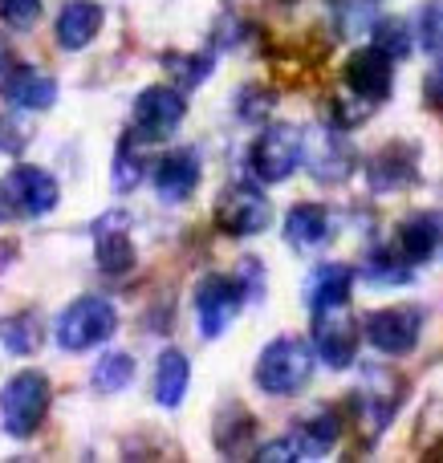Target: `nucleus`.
<instances>
[{"label":"nucleus","mask_w":443,"mask_h":463,"mask_svg":"<svg viewBox=\"0 0 443 463\" xmlns=\"http://www.w3.org/2000/svg\"><path fill=\"white\" fill-rule=\"evenodd\" d=\"M314 362H317L314 342L281 334L260 350L252 378H257V386L265 394H273V399H293V394H301L309 386V378H314Z\"/></svg>","instance_id":"f257e3e1"},{"label":"nucleus","mask_w":443,"mask_h":463,"mask_svg":"<svg viewBox=\"0 0 443 463\" xmlns=\"http://www.w3.org/2000/svg\"><path fill=\"white\" fill-rule=\"evenodd\" d=\"M118 329V309L110 297L102 293H81L57 313L53 321V342L65 354H86L94 345H106Z\"/></svg>","instance_id":"f03ea898"},{"label":"nucleus","mask_w":443,"mask_h":463,"mask_svg":"<svg viewBox=\"0 0 443 463\" xmlns=\"http://www.w3.org/2000/svg\"><path fill=\"white\" fill-rule=\"evenodd\" d=\"M49 402H53V386L41 370H21L0 386V427L13 439H33L37 427L45 423Z\"/></svg>","instance_id":"7ed1b4c3"},{"label":"nucleus","mask_w":443,"mask_h":463,"mask_svg":"<svg viewBox=\"0 0 443 463\" xmlns=\"http://www.w3.org/2000/svg\"><path fill=\"white\" fill-rule=\"evenodd\" d=\"M306 159V130L289 122H269L249 146V167L260 184H285Z\"/></svg>","instance_id":"20e7f679"},{"label":"nucleus","mask_w":443,"mask_h":463,"mask_svg":"<svg viewBox=\"0 0 443 463\" xmlns=\"http://www.w3.org/2000/svg\"><path fill=\"white\" fill-rule=\"evenodd\" d=\"M0 200L21 220H45L61 203V184L53 179V171L37 167V163H16L0 179Z\"/></svg>","instance_id":"39448f33"},{"label":"nucleus","mask_w":443,"mask_h":463,"mask_svg":"<svg viewBox=\"0 0 443 463\" xmlns=\"http://www.w3.org/2000/svg\"><path fill=\"white\" fill-rule=\"evenodd\" d=\"M244 301H249V288L240 277H220V272L203 277L195 285V326H200V334L216 342L236 321V313L244 309Z\"/></svg>","instance_id":"423d86ee"},{"label":"nucleus","mask_w":443,"mask_h":463,"mask_svg":"<svg viewBox=\"0 0 443 463\" xmlns=\"http://www.w3.org/2000/svg\"><path fill=\"white\" fill-rule=\"evenodd\" d=\"M309 342H314L317 358L330 370H346L358 354V321L346 305H322V309H309Z\"/></svg>","instance_id":"0eeeda50"},{"label":"nucleus","mask_w":443,"mask_h":463,"mask_svg":"<svg viewBox=\"0 0 443 463\" xmlns=\"http://www.w3.org/2000/svg\"><path fill=\"white\" fill-rule=\"evenodd\" d=\"M423 321H428V313H423L419 305H395V309H374L371 317H366L363 334L379 354L403 358V354H411L415 345H419Z\"/></svg>","instance_id":"6e6552de"},{"label":"nucleus","mask_w":443,"mask_h":463,"mask_svg":"<svg viewBox=\"0 0 443 463\" xmlns=\"http://www.w3.org/2000/svg\"><path fill=\"white\" fill-rule=\"evenodd\" d=\"M273 224V203L257 184H232L216 200V228L228 236H260Z\"/></svg>","instance_id":"1a4fd4ad"},{"label":"nucleus","mask_w":443,"mask_h":463,"mask_svg":"<svg viewBox=\"0 0 443 463\" xmlns=\"http://www.w3.org/2000/svg\"><path fill=\"white\" fill-rule=\"evenodd\" d=\"M187 118V98L179 86H146L135 98V130L146 143L171 138Z\"/></svg>","instance_id":"9d476101"},{"label":"nucleus","mask_w":443,"mask_h":463,"mask_svg":"<svg viewBox=\"0 0 443 463\" xmlns=\"http://www.w3.org/2000/svg\"><path fill=\"white\" fill-rule=\"evenodd\" d=\"M301 163L317 184H346L350 171L358 167V155L338 135V127H314L306 130V159Z\"/></svg>","instance_id":"9b49d317"},{"label":"nucleus","mask_w":443,"mask_h":463,"mask_svg":"<svg viewBox=\"0 0 443 463\" xmlns=\"http://www.w3.org/2000/svg\"><path fill=\"white\" fill-rule=\"evenodd\" d=\"M342 78H346L350 94L366 98V102H387L391 90H395V57L382 53V49L371 41L366 49H354V53L346 57Z\"/></svg>","instance_id":"f8f14e48"},{"label":"nucleus","mask_w":443,"mask_h":463,"mask_svg":"<svg viewBox=\"0 0 443 463\" xmlns=\"http://www.w3.org/2000/svg\"><path fill=\"white\" fill-rule=\"evenodd\" d=\"M94 264L106 277H127L135 269V240H130L127 212H102V220H94Z\"/></svg>","instance_id":"ddd939ff"},{"label":"nucleus","mask_w":443,"mask_h":463,"mask_svg":"<svg viewBox=\"0 0 443 463\" xmlns=\"http://www.w3.org/2000/svg\"><path fill=\"white\" fill-rule=\"evenodd\" d=\"M200 175H203V159L195 146H175L159 159L155 167V195L163 203H184L192 200V192L200 187Z\"/></svg>","instance_id":"4468645a"},{"label":"nucleus","mask_w":443,"mask_h":463,"mask_svg":"<svg viewBox=\"0 0 443 463\" xmlns=\"http://www.w3.org/2000/svg\"><path fill=\"white\" fill-rule=\"evenodd\" d=\"M0 98L13 102L16 110L41 114L57 102V78L45 70H37V65H29V61H16L13 70L0 78Z\"/></svg>","instance_id":"2eb2a0df"},{"label":"nucleus","mask_w":443,"mask_h":463,"mask_svg":"<svg viewBox=\"0 0 443 463\" xmlns=\"http://www.w3.org/2000/svg\"><path fill=\"white\" fill-rule=\"evenodd\" d=\"M366 184H371L374 195H391V192H403V187L419 184V159H415L411 146H382L366 159Z\"/></svg>","instance_id":"dca6fc26"},{"label":"nucleus","mask_w":443,"mask_h":463,"mask_svg":"<svg viewBox=\"0 0 443 463\" xmlns=\"http://www.w3.org/2000/svg\"><path fill=\"white\" fill-rule=\"evenodd\" d=\"M102 21H106V8L98 5V0H65L53 21V37L65 53H81L86 45L98 41Z\"/></svg>","instance_id":"f3484780"},{"label":"nucleus","mask_w":443,"mask_h":463,"mask_svg":"<svg viewBox=\"0 0 443 463\" xmlns=\"http://www.w3.org/2000/svg\"><path fill=\"white\" fill-rule=\"evenodd\" d=\"M395 248L411 264L431 260L436 248H443V216L439 212H411V216H403L395 228Z\"/></svg>","instance_id":"a211bd4d"},{"label":"nucleus","mask_w":443,"mask_h":463,"mask_svg":"<svg viewBox=\"0 0 443 463\" xmlns=\"http://www.w3.org/2000/svg\"><path fill=\"white\" fill-rule=\"evenodd\" d=\"M354 277H358L354 264H342V260L317 264L306 280V305L309 309H322V305H346L350 293H354Z\"/></svg>","instance_id":"6ab92c4d"},{"label":"nucleus","mask_w":443,"mask_h":463,"mask_svg":"<svg viewBox=\"0 0 443 463\" xmlns=\"http://www.w3.org/2000/svg\"><path fill=\"white\" fill-rule=\"evenodd\" d=\"M212 439H216L220 456H257V419L249 415V411L240 407V402H232V407H224L216 415V423H212Z\"/></svg>","instance_id":"aec40b11"},{"label":"nucleus","mask_w":443,"mask_h":463,"mask_svg":"<svg viewBox=\"0 0 443 463\" xmlns=\"http://www.w3.org/2000/svg\"><path fill=\"white\" fill-rule=\"evenodd\" d=\"M358 419L366 423V431L379 435L382 427L395 419V407H399V383H391V374L382 370H366V391L358 394Z\"/></svg>","instance_id":"412c9836"},{"label":"nucleus","mask_w":443,"mask_h":463,"mask_svg":"<svg viewBox=\"0 0 443 463\" xmlns=\"http://www.w3.org/2000/svg\"><path fill=\"white\" fill-rule=\"evenodd\" d=\"M293 439L301 448V459H317V456H330L342 439V419L338 411L330 407H317L314 415H306L297 427H293Z\"/></svg>","instance_id":"4be33fe9"},{"label":"nucleus","mask_w":443,"mask_h":463,"mask_svg":"<svg viewBox=\"0 0 443 463\" xmlns=\"http://www.w3.org/2000/svg\"><path fill=\"white\" fill-rule=\"evenodd\" d=\"M146 138L138 130H127L114 146V163H110V187L118 195H130L138 184L146 179V151H143Z\"/></svg>","instance_id":"5701e85b"},{"label":"nucleus","mask_w":443,"mask_h":463,"mask_svg":"<svg viewBox=\"0 0 443 463\" xmlns=\"http://www.w3.org/2000/svg\"><path fill=\"white\" fill-rule=\"evenodd\" d=\"M187 383H192V362L184 350H163L155 362V402L175 411L187 399Z\"/></svg>","instance_id":"b1692460"},{"label":"nucleus","mask_w":443,"mask_h":463,"mask_svg":"<svg viewBox=\"0 0 443 463\" xmlns=\"http://www.w3.org/2000/svg\"><path fill=\"white\" fill-rule=\"evenodd\" d=\"M41 345H45V321H41V313L21 309L0 321V350L5 354H13V358H33Z\"/></svg>","instance_id":"393cba45"},{"label":"nucleus","mask_w":443,"mask_h":463,"mask_svg":"<svg viewBox=\"0 0 443 463\" xmlns=\"http://www.w3.org/2000/svg\"><path fill=\"white\" fill-rule=\"evenodd\" d=\"M325 236H330V212L322 203H293L285 216V240L306 252V248L325 244Z\"/></svg>","instance_id":"a878e982"},{"label":"nucleus","mask_w":443,"mask_h":463,"mask_svg":"<svg viewBox=\"0 0 443 463\" xmlns=\"http://www.w3.org/2000/svg\"><path fill=\"white\" fill-rule=\"evenodd\" d=\"M363 277L379 288H395V285H411L415 280V264L407 260L399 248H374L363 260Z\"/></svg>","instance_id":"bb28decb"},{"label":"nucleus","mask_w":443,"mask_h":463,"mask_svg":"<svg viewBox=\"0 0 443 463\" xmlns=\"http://www.w3.org/2000/svg\"><path fill=\"white\" fill-rule=\"evenodd\" d=\"M159 65L167 70L171 86L179 90H195L208 81V73L216 70V53H163Z\"/></svg>","instance_id":"cd10ccee"},{"label":"nucleus","mask_w":443,"mask_h":463,"mask_svg":"<svg viewBox=\"0 0 443 463\" xmlns=\"http://www.w3.org/2000/svg\"><path fill=\"white\" fill-rule=\"evenodd\" d=\"M135 358L127 350H106L94 366V391L98 394H118L135 383Z\"/></svg>","instance_id":"c85d7f7f"},{"label":"nucleus","mask_w":443,"mask_h":463,"mask_svg":"<svg viewBox=\"0 0 443 463\" xmlns=\"http://www.w3.org/2000/svg\"><path fill=\"white\" fill-rule=\"evenodd\" d=\"M374 45H379L382 53H391L395 61H403V57H411V29H407L399 16H382V21L374 24Z\"/></svg>","instance_id":"c756f323"},{"label":"nucleus","mask_w":443,"mask_h":463,"mask_svg":"<svg viewBox=\"0 0 443 463\" xmlns=\"http://www.w3.org/2000/svg\"><path fill=\"white\" fill-rule=\"evenodd\" d=\"M415 33H419V45L428 49L431 57H443V0H428V5L419 8Z\"/></svg>","instance_id":"7c9ffc66"},{"label":"nucleus","mask_w":443,"mask_h":463,"mask_svg":"<svg viewBox=\"0 0 443 463\" xmlns=\"http://www.w3.org/2000/svg\"><path fill=\"white\" fill-rule=\"evenodd\" d=\"M41 0H0V24L13 33H29L41 21Z\"/></svg>","instance_id":"2f4dec72"},{"label":"nucleus","mask_w":443,"mask_h":463,"mask_svg":"<svg viewBox=\"0 0 443 463\" xmlns=\"http://www.w3.org/2000/svg\"><path fill=\"white\" fill-rule=\"evenodd\" d=\"M277 94L265 86H244L240 94H236V114H240V122H265L269 110H273Z\"/></svg>","instance_id":"473e14b6"},{"label":"nucleus","mask_w":443,"mask_h":463,"mask_svg":"<svg viewBox=\"0 0 443 463\" xmlns=\"http://www.w3.org/2000/svg\"><path fill=\"white\" fill-rule=\"evenodd\" d=\"M350 94V90H346ZM371 106L374 102H366V98H358V94H350V98H334L330 102V127H338V130H354V127H363L366 122V114H371Z\"/></svg>","instance_id":"72a5a7b5"},{"label":"nucleus","mask_w":443,"mask_h":463,"mask_svg":"<svg viewBox=\"0 0 443 463\" xmlns=\"http://www.w3.org/2000/svg\"><path fill=\"white\" fill-rule=\"evenodd\" d=\"M29 143V130L16 118H0V155H21Z\"/></svg>","instance_id":"f704fd0d"},{"label":"nucleus","mask_w":443,"mask_h":463,"mask_svg":"<svg viewBox=\"0 0 443 463\" xmlns=\"http://www.w3.org/2000/svg\"><path fill=\"white\" fill-rule=\"evenodd\" d=\"M428 98H431V102H439V106H443V65H439V70L428 78Z\"/></svg>","instance_id":"c9c22d12"},{"label":"nucleus","mask_w":443,"mask_h":463,"mask_svg":"<svg viewBox=\"0 0 443 463\" xmlns=\"http://www.w3.org/2000/svg\"><path fill=\"white\" fill-rule=\"evenodd\" d=\"M13 65H16L13 49H8V45H5V37H0V78H5V73H8V70H13Z\"/></svg>","instance_id":"e433bc0d"}]
</instances>
